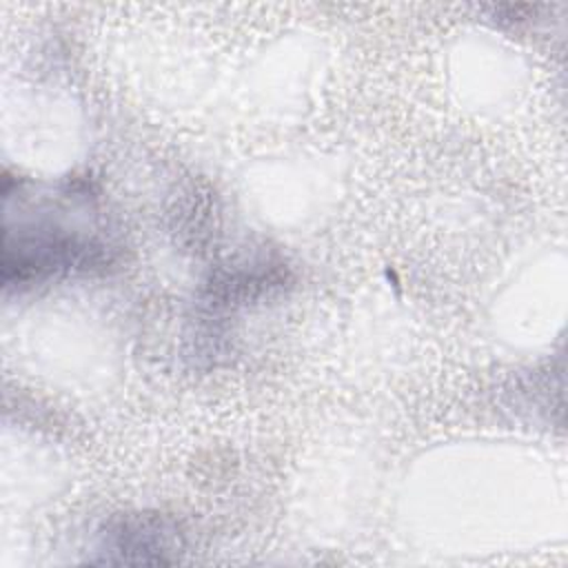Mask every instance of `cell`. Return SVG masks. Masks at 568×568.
Instances as JSON below:
<instances>
[{"label": "cell", "mask_w": 568, "mask_h": 568, "mask_svg": "<svg viewBox=\"0 0 568 568\" xmlns=\"http://www.w3.org/2000/svg\"><path fill=\"white\" fill-rule=\"evenodd\" d=\"M16 213L4 209L2 282L7 288L42 282L64 273H84L109 262L106 246L93 235L69 229L58 217V206L49 197L33 202L22 191L16 195Z\"/></svg>", "instance_id": "1"}, {"label": "cell", "mask_w": 568, "mask_h": 568, "mask_svg": "<svg viewBox=\"0 0 568 568\" xmlns=\"http://www.w3.org/2000/svg\"><path fill=\"white\" fill-rule=\"evenodd\" d=\"M109 541L113 550L124 552V561H129V555H138L135 561H151L149 552L155 561H164V552L175 548L173 530L158 519H131L109 532Z\"/></svg>", "instance_id": "2"}]
</instances>
